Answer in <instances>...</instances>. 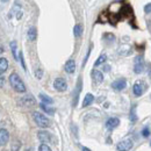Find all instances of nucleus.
Listing matches in <instances>:
<instances>
[{"instance_id":"1","label":"nucleus","mask_w":151,"mask_h":151,"mask_svg":"<svg viewBox=\"0 0 151 151\" xmlns=\"http://www.w3.org/2000/svg\"><path fill=\"white\" fill-rule=\"evenodd\" d=\"M9 84L13 87V90L18 93H24L26 92V85L23 84V81L21 80L20 76L15 72H13L9 76Z\"/></svg>"},{"instance_id":"2","label":"nucleus","mask_w":151,"mask_h":151,"mask_svg":"<svg viewBox=\"0 0 151 151\" xmlns=\"http://www.w3.org/2000/svg\"><path fill=\"white\" fill-rule=\"evenodd\" d=\"M33 117H34L35 123L37 124L40 128H48V127L50 126L49 119H48L45 115L41 114L40 112H34V113H33Z\"/></svg>"},{"instance_id":"3","label":"nucleus","mask_w":151,"mask_h":151,"mask_svg":"<svg viewBox=\"0 0 151 151\" xmlns=\"http://www.w3.org/2000/svg\"><path fill=\"white\" fill-rule=\"evenodd\" d=\"M54 87L58 92H65L68 90V83L64 78H57L54 81Z\"/></svg>"},{"instance_id":"4","label":"nucleus","mask_w":151,"mask_h":151,"mask_svg":"<svg viewBox=\"0 0 151 151\" xmlns=\"http://www.w3.org/2000/svg\"><path fill=\"white\" fill-rule=\"evenodd\" d=\"M145 87H147L145 84H144L143 81L138 80V81H136V83L134 84V86H132V92H134V94L136 95V96H141V95L144 93Z\"/></svg>"},{"instance_id":"5","label":"nucleus","mask_w":151,"mask_h":151,"mask_svg":"<svg viewBox=\"0 0 151 151\" xmlns=\"http://www.w3.org/2000/svg\"><path fill=\"white\" fill-rule=\"evenodd\" d=\"M134 71L135 73H142L144 71V60L142 56H137L135 58V64H134Z\"/></svg>"},{"instance_id":"6","label":"nucleus","mask_w":151,"mask_h":151,"mask_svg":"<svg viewBox=\"0 0 151 151\" xmlns=\"http://www.w3.org/2000/svg\"><path fill=\"white\" fill-rule=\"evenodd\" d=\"M132 148V139H123L117 145H116V149L117 151H128Z\"/></svg>"},{"instance_id":"7","label":"nucleus","mask_w":151,"mask_h":151,"mask_svg":"<svg viewBox=\"0 0 151 151\" xmlns=\"http://www.w3.org/2000/svg\"><path fill=\"white\" fill-rule=\"evenodd\" d=\"M20 104H21L22 106L30 107V106H34V105L36 104V100H35V98H34L33 95L28 94V95H26V96H23V98L20 99Z\"/></svg>"},{"instance_id":"8","label":"nucleus","mask_w":151,"mask_h":151,"mask_svg":"<svg viewBox=\"0 0 151 151\" xmlns=\"http://www.w3.org/2000/svg\"><path fill=\"white\" fill-rule=\"evenodd\" d=\"M8 141H9V132H7V129L1 128L0 129V147L6 145Z\"/></svg>"},{"instance_id":"9","label":"nucleus","mask_w":151,"mask_h":151,"mask_svg":"<svg viewBox=\"0 0 151 151\" xmlns=\"http://www.w3.org/2000/svg\"><path fill=\"white\" fill-rule=\"evenodd\" d=\"M126 86H127L126 79H117V80H115L112 84V87L115 91H122V90L126 88Z\"/></svg>"},{"instance_id":"10","label":"nucleus","mask_w":151,"mask_h":151,"mask_svg":"<svg viewBox=\"0 0 151 151\" xmlns=\"http://www.w3.org/2000/svg\"><path fill=\"white\" fill-rule=\"evenodd\" d=\"M64 70H65V72L66 73H73L76 71V62L73 59H69L66 63H65V65H64Z\"/></svg>"},{"instance_id":"11","label":"nucleus","mask_w":151,"mask_h":151,"mask_svg":"<svg viewBox=\"0 0 151 151\" xmlns=\"http://www.w3.org/2000/svg\"><path fill=\"white\" fill-rule=\"evenodd\" d=\"M37 136H38V139H40L41 142L45 143V144L51 141V135L48 132H43V130H42V132H38Z\"/></svg>"},{"instance_id":"12","label":"nucleus","mask_w":151,"mask_h":151,"mask_svg":"<svg viewBox=\"0 0 151 151\" xmlns=\"http://www.w3.org/2000/svg\"><path fill=\"white\" fill-rule=\"evenodd\" d=\"M119 124H120V120H119L117 117H111V119L107 120V122H106V127H107L108 129H114V128H116Z\"/></svg>"},{"instance_id":"13","label":"nucleus","mask_w":151,"mask_h":151,"mask_svg":"<svg viewBox=\"0 0 151 151\" xmlns=\"http://www.w3.org/2000/svg\"><path fill=\"white\" fill-rule=\"evenodd\" d=\"M92 78H93V80H94L96 84H100V83L104 81V75L99 70H93L92 71Z\"/></svg>"},{"instance_id":"14","label":"nucleus","mask_w":151,"mask_h":151,"mask_svg":"<svg viewBox=\"0 0 151 151\" xmlns=\"http://www.w3.org/2000/svg\"><path fill=\"white\" fill-rule=\"evenodd\" d=\"M94 101V96L91 93H87L84 98V101H83V107H87L90 105H92V102Z\"/></svg>"},{"instance_id":"15","label":"nucleus","mask_w":151,"mask_h":151,"mask_svg":"<svg viewBox=\"0 0 151 151\" xmlns=\"http://www.w3.org/2000/svg\"><path fill=\"white\" fill-rule=\"evenodd\" d=\"M37 37V30L35 27H30L28 30V40L29 41H35Z\"/></svg>"},{"instance_id":"16","label":"nucleus","mask_w":151,"mask_h":151,"mask_svg":"<svg viewBox=\"0 0 151 151\" xmlns=\"http://www.w3.org/2000/svg\"><path fill=\"white\" fill-rule=\"evenodd\" d=\"M40 99H41V101H42V104H44V105H51L52 102H54V100L50 98V96H48L47 94H43V93H40Z\"/></svg>"},{"instance_id":"17","label":"nucleus","mask_w":151,"mask_h":151,"mask_svg":"<svg viewBox=\"0 0 151 151\" xmlns=\"http://www.w3.org/2000/svg\"><path fill=\"white\" fill-rule=\"evenodd\" d=\"M7 69H8V60H7L6 58L1 57V58H0V73L5 72Z\"/></svg>"},{"instance_id":"18","label":"nucleus","mask_w":151,"mask_h":151,"mask_svg":"<svg viewBox=\"0 0 151 151\" xmlns=\"http://www.w3.org/2000/svg\"><path fill=\"white\" fill-rule=\"evenodd\" d=\"M40 106H41L42 111L45 112L47 114H49V115H54V114H55V108H51V107H49V106H47V105H44V104H41Z\"/></svg>"},{"instance_id":"19","label":"nucleus","mask_w":151,"mask_h":151,"mask_svg":"<svg viewBox=\"0 0 151 151\" xmlns=\"http://www.w3.org/2000/svg\"><path fill=\"white\" fill-rule=\"evenodd\" d=\"M17 48H18V44H17V42L15 41H13V42H11V50H12V54H13V57H14V59L15 60H18V54H17Z\"/></svg>"},{"instance_id":"20","label":"nucleus","mask_w":151,"mask_h":151,"mask_svg":"<svg viewBox=\"0 0 151 151\" xmlns=\"http://www.w3.org/2000/svg\"><path fill=\"white\" fill-rule=\"evenodd\" d=\"M73 33H75L76 37L81 36V34H83V27H81V24H76L75 28H73Z\"/></svg>"},{"instance_id":"21","label":"nucleus","mask_w":151,"mask_h":151,"mask_svg":"<svg viewBox=\"0 0 151 151\" xmlns=\"http://www.w3.org/2000/svg\"><path fill=\"white\" fill-rule=\"evenodd\" d=\"M80 87H81V80L79 79V81H78V84H77V91H76L75 100H73V106L77 105V101H78V98H79V92H80Z\"/></svg>"},{"instance_id":"22","label":"nucleus","mask_w":151,"mask_h":151,"mask_svg":"<svg viewBox=\"0 0 151 151\" xmlns=\"http://www.w3.org/2000/svg\"><path fill=\"white\" fill-rule=\"evenodd\" d=\"M106 60H107V56H106V55H101V56L96 59V62L94 63V66H99V65L104 64Z\"/></svg>"},{"instance_id":"23","label":"nucleus","mask_w":151,"mask_h":151,"mask_svg":"<svg viewBox=\"0 0 151 151\" xmlns=\"http://www.w3.org/2000/svg\"><path fill=\"white\" fill-rule=\"evenodd\" d=\"M38 151H51V149H50V147H49V145H47L45 143H43V144H41V145H40Z\"/></svg>"},{"instance_id":"24","label":"nucleus","mask_w":151,"mask_h":151,"mask_svg":"<svg viewBox=\"0 0 151 151\" xmlns=\"http://www.w3.org/2000/svg\"><path fill=\"white\" fill-rule=\"evenodd\" d=\"M136 119H137V116L135 114V107H132V111H130V120H132V122H135Z\"/></svg>"},{"instance_id":"25","label":"nucleus","mask_w":151,"mask_h":151,"mask_svg":"<svg viewBox=\"0 0 151 151\" xmlns=\"http://www.w3.org/2000/svg\"><path fill=\"white\" fill-rule=\"evenodd\" d=\"M20 62H21V65L23 68V70H27V66H26V63H24V59H23V54L20 52Z\"/></svg>"},{"instance_id":"26","label":"nucleus","mask_w":151,"mask_h":151,"mask_svg":"<svg viewBox=\"0 0 151 151\" xmlns=\"http://www.w3.org/2000/svg\"><path fill=\"white\" fill-rule=\"evenodd\" d=\"M42 76H43V71H42L41 69H37V70L35 71V77H36L37 79H41V78H42Z\"/></svg>"},{"instance_id":"27","label":"nucleus","mask_w":151,"mask_h":151,"mask_svg":"<svg viewBox=\"0 0 151 151\" xmlns=\"http://www.w3.org/2000/svg\"><path fill=\"white\" fill-rule=\"evenodd\" d=\"M5 83H6V79H5V77L0 75V88H2V87L5 86Z\"/></svg>"},{"instance_id":"28","label":"nucleus","mask_w":151,"mask_h":151,"mask_svg":"<svg viewBox=\"0 0 151 151\" xmlns=\"http://www.w3.org/2000/svg\"><path fill=\"white\" fill-rule=\"evenodd\" d=\"M19 149H20V143H19V142H17V143L12 144V150H13V151H18Z\"/></svg>"},{"instance_id":"29","label":"nucleus","mask_w":151,"mask_h":151,"mask_svg":"<svg viewBox=\"0 0 151 151\" xmlns=\"http://www.w3.org/2000/svg\"><path fill=\"white\" fill-rule=\"evenodd\" d=\"M144 11H145V13H151V2L144 6Z\"/></svg>"},{"instance_id":"30","label":"nucleus","mask_w":151,"mask_h":151,"mask_svg":"<svg viewBox=\"0 0 151 151\" xmlns=\"http://www.w3.org/2000/svg\"><path fill=\"white\" fill-rule=\"evenodd\" d=\"M142 134H143V136H145V137H147V136H149V134H150V130L145 128V129H143V132H142Z\"/></svg>"},{"instance_id":"31","label":"nucleus","mask_w":151,"mask_h":151,"mask_svg":"<svg viewBox=\"0 0 151 151\" xmlns=\"http://www.w3.org/2000/svg\"><path fill=\"white\" fill-rule=\"evenodd\" d=\"M2 52H4V47L0 45V54H2Z\"/></svg>"},{"instance_id":"32","label":"nucleus","mask_w":151,"mask_h":151,"mask_svg":"<svg viewBox=\"0 0 151 151\" xmlns=\"http://www.w3.org/2000/svg\"><path fill=\"white\" fill-rule=\"evenodd\" d=\"M83 151H91V150H90L88 148H85V147H84V148H83Z\"/></svg>"},{"instance_id":"33","label":"nucleus","mask_w":151,"mask_h":151,"mask_svg":"<svg viewBox=\"0 0 151 151\" xmlns=\"http://www.w3.org/2000/svg\"><path fill=\"white\" fill-rule=\"evenodd\" d=\"M104 70H105V71H108V70H109V66H105V69H104Z\"/></svg>"},{"instance_id":"34","label":"nucleus","mask_w":151,"mask_h":151,"mask_svg":"<svg viewBox=\"0 0 151 151\" xmlns=\"http://www.w3.org/2000/svg\"><path fill=\"white\" fill-rule=\"evenodd\" d=\"M1 1H2V2H8L9 0H1Z\"/></svg>"},{"instance_id":"35","label":"nucleus","mask_w":151,"mask_h":151,"mask_svg":"<svg viewBox=\"0 0 151 151\" xmlns=\"http://www.w3.org/2000/svg\"><path fill=\"white\" fill-rule=\"evenodd\" d=\"M149 76H150V78H151V70H150V72H149Z\"/></svg>"},{"instance_id":"36","label":"nucleus","mask_w":151,"mask_h":151,"mask_svg":"<svg viewBox=\"0 0 151 151\" xmlns=\"http://www.w3.org/2000/svg\"><path fill=\"white\" fill-rule=\"evenodd\" d=\"M26 151H29V150H26Z\"/></svg>"}]
</instances>
